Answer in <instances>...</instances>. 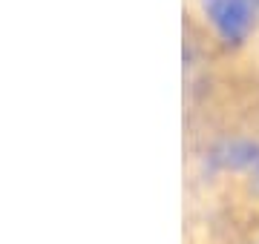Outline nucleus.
I'll use <instances>...</instances> for the list:
<instances>
[{
    "mask_svg": "<svg viewBox=\"0 0 259 244\" xmlns=\"http://www.w3.org/2000/svg\"><path fill=\"white\" fill-rule=\"evenodd\" d=\"M204 6L228 40H239L245 35V29L250 26L253 0H204Z\"/></svg>",
    "mask_w": 259,
    "mask_h": 244,
    "instance_id": "f257e3e1",
    "label": "nucleus"
}]
</instances>
